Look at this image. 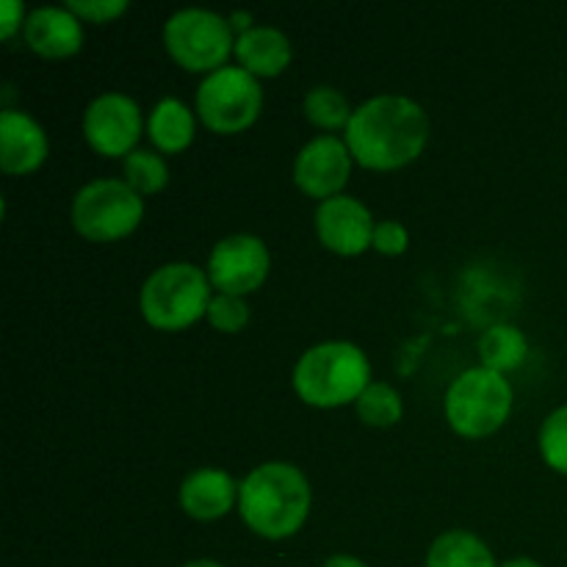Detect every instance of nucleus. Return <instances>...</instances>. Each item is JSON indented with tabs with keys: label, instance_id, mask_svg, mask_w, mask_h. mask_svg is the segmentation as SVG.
I'll return each instance as SVG.
<instances>
[{
	"label": "nucleus",
	"instance_id": "obj_1",
	"mask_svg": "<svg viewBox=\"0 0 567 567\" xmlns=\"http://www.w3.org/2000/svg\"><path fill=\"white\" fill-rule=\"evenodd\" d=\"M354 164L371 172H393L413 164L430 142V116L415 100L380 94L358 105L343 131Z\"/></svg>",
	"mask_w": 567,
	"mask_h": 567
},
{
	"label": "nucleus",
	"instance_id": "obj_2",
	"mask_svg": "<svg viewBox=\"0 0 567 567\" xmlns=\"http://www.w3.org/2000/svg\"><path fill=\"white\" fill-rule=\"evenodd\" d=\"M313 504L310 482L297 465L264 463L249 471L238 491V515L264 540H286L305 526Z\"/></svg>",
	"mask_w": 567,
	"mask_h": 567
},
{
	"label": "nucleus",
	"instance_id": "obj_3",
	"mask_svg": "<svg viewBox=\"0 0 567 567\" xmlns=\"http://www.w3.org/2000/svg\"><path fill=\"white\" fill-rule=\"evenodd\" d=\"M291 382L310 408H347L371 385V363L363 349L349 341L316 343L297 360Z\"/></svg>",
	"mask_w": 567,
	"mask_h": 567
},
{
	"label": "nucleus",
	"instance_id": "obj_4",
	"mask_svg": "<svg viewBox=\"0 0 567 567\" xmlns=\"http://www.w3.org/2000/svg\"><path fill=\"white\" fill-rule=\"evenodd\" d=\"M208 271L188 260L164 264L144 280L138 308L144 321L158 332H181L208 316L214 299Z\"/></svg>",
	"mask_w": 567,
	"mask_h": 567
},
{
	"label": "nucleus",
	"instance_id": "obj_5",
	"mask_svg": "<svg viewBox=\"0 0 567 567\" xmlns=\"http://www.w3.org/2000/svg\"><path fill=\"white\" fill-rule=\"evenodd\" d=\"M443 410H446L449 426L460 437H468V441L491 437L507 424L513 413V385L498 371L476 365V369L463 371L449 385Z\"/></svg>",
	"mask_w": 567,
	"mask_h": 567
},
{
	"label": "nucleus",
	"instance_id": "obj_6",
	"mask_svg": "<svg viewBox=\"0 0 567 567\" xmlns=\"http://www.w3.org/2000/svg\"><path fill=\"white\" fill-rule=\"evenodd\" d=\"M164 48L169 59L186 72L205 78L225 70L236 53V33L227 17L208 9H181L166 20Z\"/></svg>",
	"mask_w": 567,
	"mask_h": 567
},
{
	"label": "nucleus",
	"instance_id": "obj_7",
	"mask_svg": "<svg viewBox=\"0 0 567 567\" xmlns=\"http://www.w3.org/2000/svg\"><path fill=\"white\" fill-rule=\"evenodd\" d=\"M72 227L92 244H114L131 236L144 219L142 194L125 181L100 177L75 194L70 208Z\"/></svg>",
	"mask_w": 567,
	"mask_h": 567
},
{
	"label": "nucleus",
	"instance_id": "obj_8",
	"mask_svg": "<svg viewBox=\"0 0 567 567\" xmlns=\"http://www.w3.org/2000/svg\"><path fill=\"white\" fill-rule=\"evenodd\" d=\"M264 111V89L258 78L241 66H225L205 78L194 97V114L210 133L236 136L249 131Z\"/></svg>",
	"mask_w": 567,
	"mask_h": 567
},
{
	"label": "nucleus",
	"instance_id": "obj_9",
	"mask_svg": "<svg viewBox=\"0 0 567 567\" xmlns=\"http://www.w3.org/2000/svg\"><path fill=\"white\" fill-rule=\"evenodd\" d=\"M271 269L269 247L258 236L236 233L214 244L208 255V280L219 293L247 297L266 282Z\"/></svg>",
	"mask_w": 567,
	"mask_h": 567
},
{
	"label": "nucleus",
	"instance_id": "obj_10",
	"mask_svg": "<svg viewBox=\"0 0 567 567\" xmlns=\"http://www.w3.org/2000/svg\"><path fill=\"white\" fill-rule=\"evenodd\" d=\"M142 109L122 92H105L83 114V138L103 158H125L142 138Z\"/></svg>",
	"mask_w": 567,
	"mask_h": 567
},
{
	"label": "nucleus",
	"instance_id": "obj_11",
	"mask_svg": "<svg viewBox=\"0 0 567 567\" xmlns=\"http://www.w3.org/2000/svg\"><path fill=\"white\" fill-rule=\"evenodd\" d=\"M352 161L354 158L343 138H336L332 133L316 136L293 158V183L305 197L324 203V199L338 197L347 188L349 175H352Z\"/></svg>",
	"mask_w": 567,
	"mask_h": 567
},
{
	"label": "nucleus",
	"instance_id": "obj_12",
	"mask_svg": "<svg viewBox=\"0 0 567 567\" xmlns=\"http://www.w3.org/2000/svg\"><path fill=\"white\" fill-rule=\"evenodd\" d=\"M313 221L321 247L341 255V258H354V255H363L365 249H371L377 221L358 197L338 194V197L324 199L316 208Z\"/></svg>",
	"mask_w": 567,
	"mask_h": 567
},
{
	"label": "nucleus",
	"instance_id": "obj_13",
	"mask_svg": "<svg viewBox=\"0 0 567 567\" xmlns=\"http://www.w3.org/2000/svg\"><path fill=\"white\" fill-rule=\"evenodd\" d=\"M48 133L25 111L6 109L0 114V169L25 177L48 161Z\"/></svg>",
	"mask_w": 567,
	"mask_h": 567
},
{
	"label": "nucleus",
	"instance_id": "obj_14",
	"mask_svg": "<svg viewBox=\"0 0 567 567\" xmlns=\"http://www.w3.org/2000/svg\"><path fill=\"white\" fill-rule=\"evenodd\" d=\"M25 44L42 59H70L83 48V25L66 6H42L28 14Z\"/></svg>",
	"mask_w": 567,
	"mask_h": 567
},
{
	"label": "nucleus",
	"instance_id": "obj_15",
	"mask_svg": "<svg viewBox=\"0 0 567 567\" xmlns=\"http://www.w3.org/2000/svg\"><path fill=\"white\" fill-rule=\"evenodd\" d=\"M241 482L221 468H199L183 480L177 491L181 509L194 520H219L238 507Z\"/></svg>",
	"mask_w": 567,
	"mask_h": 567
},
{
	"label": "nucleus",
	"instance_id": "obj_16",
	"mask_svg": "<svg viewBox=\"0 0 567 567\" xmlns=\"http://www.w3.org/2000/svg\"><path fill=\"white\" fill-rule=\"evenodd\" d=\"M238 66L255 78H277L291 66V39L271 25H255L236 37Z\"/></svg>",
	"mask_w": 567,
	"mask_h": 567
},
{
	"label": "nucleus",
	"instance_id": "obj_17",
	"mask_svg": "<svg viewBox=\"0 0 567 567\" xmlns=\"http://www.w3.org/2000/svg\"><path fill=\"white\" fill-rule=\"evenodd\" d=\"M197 133V114L183 100L164 97L153 105L147 120V136L164 155H181L192 147Z\"/></svg>",
	"mask_w": 567,
	"mask_h": 567
},
{
	"label": "nucleus",
	"instance_id": "obj_18",
	"mask_svg": "<svg viewBox=\"0 0 567 567\" xmlns=\"http://www.w3.org/2000/svg\"><path fill=\"white\" fill-rule=\"evenodd\" d=\"M426 567H498L493 551L474 532L452 529L435 537L426 554Z\"/></svg>",
	"mask_w": 567,
	"mask_h": 567
},
{
	"label": "nucleus",
	"instance_id": "obj_19",
	"mask_svg": "<svg viewBox=\"0 0 567 567\" xmlns=\"http://www.w3.org/2000/svg\"><path fill=\"white\" fill-rule=\"evenodd\" d=\"M526 354H529V341L515 324H496L480 338V365L498 374L524 365Z\"/></svg>",
	"mask_w": 567,
	"mask_h": 567
},
{
	"label": "nucleus",
	"instance_id": "obj_20",
	"mask_svg": "<svg viewBox=\"0 0 567 567\" xmlns=\"http://www.w3.org/2000/svg\"><path fill=\"white\" fill-rule=\"evenodd\" d=\"M305 120L310 125L321 127V131H347L349 120H352V105L343 97L338 89L332 86H316L305 94L302 100Z\"/></svg>",
	"mask_w": 567,
	"mask_h": 567
},
{
	"label": "nucleus",
	"instance_id": "obj_21",
	"mask_svg": "<svg viewBox=\"0 0 567 567\" xmlns=\"http://www.w3.org/2000/svg\"><path fill=\"white\" fill-rule=\"evenodd\" d=\"M358 410V419L365 426H374V430H388V426H396L404 415L402 396L393 385L388 382H371L363 391V396L354 402Z\"/></svg>",
	"mask_w": 567,
	"mask_h": 567
},
{
	"label": "nucleus",
	"instance_id": "obj_22",
	"mask_svg": "<svg viewBox=\"0 0 567 567\" xmlns=\"http://www.w3.org/2000/svg\"><path fill=\"white\" fill-rule=\"evenodd\" d=\"M122 175H125V183L142 197H150V194L164 192L166 183H169V166L153 150H133L131 155L122 158Z\"/></svg>",
	"mask_w": 567,
	"mask_h": 567
},
{
	"label": "nucleus",
	"instance_id": "obj_23",
	"mask_svg": "<svg viewBox=\"0 0 567 567\" xmlns=\"http://www.w3.org/2000/svg\"><path fill=\"white\" fill-rule=\"evenodd\" d=\"M540 454L546 465L567 476V404L554 410L540 426Z\"/></svg>",
	"mask_w": 567,
	"mask_h": 567
},
{
	"label": "nucleus",
	"instance_id": "obj_24",
	"mask_svg": "<svg viewBox=\"0 0 567 567\" xmlns=\"http://www.w3.org/2000/svg\"><path fill=\"white\" fill-rule=\"evenodd\" d=\"M208 324L216 332H225V336H236L244 327L249 324V305L244 302V297H230V293H214L208 305Z\"/></svg>",
	"mask_w": 567,
	"mask_h": 567
},
{
	"label": "nucleus",
	"instance_id": "obj_25",
	"mask_svg": "<svg viewBox=\"0 0 567 567\" xmlns=\"http://www.w3.org/2000/svg\"><path fill=\"white\" fill-rule=\"evenodd\" d=\"M66 9H70L81 22L105 25V22L120 20L127 11V3L125 0H70Z\"/></svg>",
	"mask_w": 567,
	"mask_h": 567
},
{
	"label": "nucleus",
	"instance_id": "obj_26",
	"mask_svg": "<svg viewBox=\"0 0 567 567\" xmlns=\"http://www.w3.org/2000/svg\"><path fill=\"white\" fill-rule=\"evenodd\" d=\"M371 247L380 255H388V258H396V255L408 252L410 247V233L402 221L396 219H382L377 221L374 238H371Z\"/></svg>",
	"mask_w": 567,
	"mask_h": 567
},
{
	"label": "nucleus",
	"instance_id": "obj_27",
	"mask_svg": "<svg viewBox=\"0 0 567 567\" xmlns=\"http://www.w3.org/2000/svg\"><path fill=\"white\" fill-rule=\"evenodd\" d=\"M0 11H3V20H0V37L9 42L20 28H25L28 17H25V9H22V3H17V0H3V3H0Z\"/></svg>",
	"mask_w": 567,
	"mask_h": 567
},
{
	"label": "nucleus",
	"instance_id": "obj_28",
	"mask_svg": "<svg viewBox=\"0 0 567 567\" xmlns=\"http://www.w3.org/2000/svg\"><path fill=\"white\" fill-rule=\"evenodd\" d=\"M227 22H230V28H233V33H236V37H241V33H247L249 28H255L252 25V14H249V11H236V14L227 17Z\"/></svg>",
	"mask_w": 567,
	"mask_h": 567
},
{
	"label": "nucleus",
	"instance_id": "obj_29",
	"mask_svg": "<svg viewBox=\"0 0 567 567\" xmlns=\"http://www.w3.org/2000/svg\"><path fill=\"white\" fill-rule=\"evenodd\" d=\"M324 567H369V565L360 563V559L352 557V554H336V557L327 559Z\"/></svg>",
	"mask_w": 567,
	"mask_h": 567
},
{
	"label": "nucleus",
	"instance_id": "obj_30",
	"mask_svg": "<svg viewBox=\"0 0 567 567\" xmlns=\"http://www.w3.org/2000/svg\"><path fill=\"white\" fill-rule=\"evenodd\" d=\"M498 567H543V565L535 563L532 557H515V559H507V563L498 565Z\"/></svg>",
	"mask_w": 567,
	"mask_h": 567
},
{
	"label": "nucleus",
	"instance_id": "obj_31",
	"mask_svg": "<svg viewBox=\"0 0 567 567\" xmlns=\"http://www.w3.org/2000/svg\"><path fill=\"white\" fill-rule=\"evenodd\" d=\"M183 567H225V565L216 563V559H192V563H186Z\"/></svg>",
	"mask_w": 567,
	"mask_h": 567
}]
</instances>
